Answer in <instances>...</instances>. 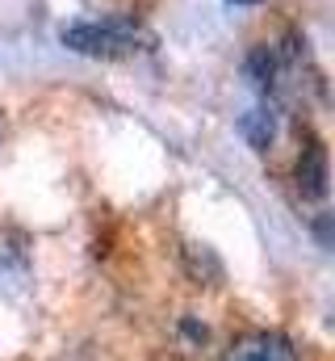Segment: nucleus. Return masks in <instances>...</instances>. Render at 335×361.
I'll use <instances>...</instances> for the list:
<instances>
[{
  "label": "nucleus",
  "instance_id": "nucleus-5",
  "mask_svg": "<svg viewBox=\"0 0 335 361\" xmlns=\"http://www.w3.org/2000/svg\"><path fill=\"white\" fill-rule=\"evenodd\" d=\"M272 130H277V122H272V114L260 105V109H248L244 118H239V135L248 139L251 152H268V143H272Z\"/></svg>",
  "mask_w": 335,
  "mask_h": 361
},
{
  "label": "nucleus",
  "instance_id": "nucleus-1",
  "mask_svg": "<svg viewBox=\"0 0 335 361\" xmlns=\"http://www.w3.org/2000/svg\"><path fill=\"white\" fill-rule=\"evenodd\" d=\"M59 42L88 59H130L156 47V34L134 17H105V21H76L59 30Z\"/></svg>",
  "mask_w": 335,
  "mask_h": 361
},
{
  "label": "nucleus",
  "instance_id": "nucleus-4",
  "mask_svg": "<svg viewBox=\"0 0 335 361\" xmlns=\"http://www.w3.org/2000/svg\"><path fill=\"white\" fill-rule=\"evenodd\" d=\"M21 281H30V248H25V235L0 231V290H17Z\"/></svg>",
  "mask_w": 335,
  "mask_h": 361
},
{
  "label": "nucleus",
  "instance_id": "nucleus-6",
  "mask_svg": "<svg viewBox=\"0 0 335 361\" xmlns=\"http://www.w3.org/2000/svg\"><path fill=\"white\" fill-rule=\"evenodd\" d=\"M184 261H189V273H193L197 281H201V273H210V286H218V281H222V265H218V257H214L206 244H201V248H197V244H189V248H184Z\"/></svg>",
  "mask_w": 335,
  "mask_h": 361
},
{
  "label": "nucleus",
  "instance_id": "nucleus-2",
  "mask_svg": "<svg viewBox=\"0 0 335 361\" xmlns=\"http://www.w3.org/2000/svg\"><path fill=\"white\" fill-rule=\"evenodd\" d=\"M222 361H298V349L289 336L281 332H268V328H255V332H244L227 345Z\"/></svg>",
  "mask_w": 335,
  "mask_h": 361
},
{
  "label": "nucleus",
  "instance_id": "nucleus-3",
  "mask_svg": "<svg viewBox=\"0 0 335 361\" xmlns=\"http://www.w3.org/2000/svg\"><path fill=\"white\" fill-rule=\"evenodd\" d=\"M293 185L306 202H323L327 189H331V169H327V147L319 139H310L298 156V169H293Z\"/></svg>",
  "mask_w": 335,
  "mask_h": 361
},
{
  "label": "nucleus",
  "instance_id": "nucleus-7",
  "mask_svg": "<svg viewBox=\"0 0 335 361\" xmlns=\"http://www.w3.org/2000/svg\"><path fill=\"white\" fill-rule=\"evenodd\" d=\"M227 4H260V0H227Z\"/></svg>",
  "mask_w": 335,
  "mask_h": 361
}]
</instances>
